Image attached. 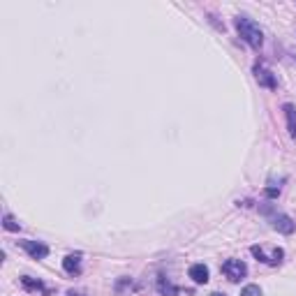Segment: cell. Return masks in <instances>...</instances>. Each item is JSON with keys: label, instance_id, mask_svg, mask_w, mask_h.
<instances>
[{"label": "cell", "instance_id": "277c9868", "mask_svg": "<svg viewBox=\"0 0 296 296\" xmlns=\"http://www.w3.org/2000/svg\"><path fill=\"white\" fill-rule=\"evenodd\" d=\"M273 229L275 231H280V234H294L296 225L292 222L289 215H275L273 218Z\"/></svg>", "mask_w": 296, "mask_h": 296}, {"label": "cell", "instance_id": "7c38bea8", "mask_svg": "<svg viewBox=\"0 0 296 296\" xmlns=\"http://www.w3.org/2000/svg\"><path fill=\"white\" fill-rule=\"evenodd\" d=\"M266 197H271V199L280 197V190H275V188H266Z\"/></svg>", "mask_w": 296, "mask_h": 296}, {"label": "cell", "instance_id": "9c48e42d", "mask_svg": "<svg viewBox=\"0 0 296 296\" xmlns=\"http://www.w3.org/2000/svg\"><path fill=\"white\" fill-rule=\"evenodd\" d=\"M21 282H23V287L26 289H33V292H44V294H49L44 289V285L39 280H33V278H21Z\"/></svg>", "mask_w": 296, "mask_h": 296}, {"label": "cell", "instance_id": "5b68a950", "mask_svg": "<svg viewBox=\"0 0 296 296\" xmlns=\"http://www.w3.org/2000/svg\"><path fill=\"white\" fill-rule=\"evenodd\" d=\"M255 76H257L259 86H266V88H271V91H275V88H278V81H275V76L271 74L268 69L257 67V69H255Z\"/></svg>", "mask_w": 296, "mask_h": 296}, {"label": "cell", "instance_id": "8fae6325", "mask_svg": "<svg viewBox=\"0 0 296 296\" xmlns=\"http://www.w3.org/2000/svg\"><path fill=\"white\" fill-rule=\"evenodd\" d=\"M241 296H262V289H259V285H248L241 289Z\"/></svg>", "mask_w": 296, "mask_h": 296}, {"label": "cell", "instance_id": "30bf717a", "mask_svg": "<svg viewBox=\"0 0 296 296\" xmlns=\"http://www.w3.org/2000/svg\"><path fill=\"white\" fill-rule=\"evenodd\" d=\"M2 227L7 229V231H19V222H16L12 215H5V218H2Z\"/></svg>", "mask_w": 296, "mask_h": 296}, {"label": "cell", "instance_id": "4fadbf2b", "mask_svg": "<svg viewBox=\"0 0 296 296\" xmlns=\"http://www.w3.org/2000/svg\"><path fill=\"white\" fill-rule=\"evenodd\" d=\"M211 296H227V294H220V292H215V294H211Z\"/></svg>", "mask_w": 296, "mask_h": 296}, {"label": "cell", "instance_id": "8992f818", "mask_svg": "<svg viewBox=\"0 0 296 296\" xmlns=\"http://www.w3.org/2000/svg\"><path fill=\"white\" fill-rule=\"evenodd\" d=\"M63 268L69 275H79L81 273V255H67V257L63 259Z\"/></svg>", "mask_w": 296, "mask_h": 296}, {"label": "cell", "instance_id": "ba28073f", "mask_svg": "<svg viewBox=\"0 0 296 296\" xmlns=\"http://www.w3.org/2000/svg\"><path fill=\"white\" fill-rule=\"evenodd\" d=\"M158 292L160 294H164V296H176L178 294V287H174L169 280H164V278H160L158 280Z\"/></svg>", "mask_w": 296, "mask_h": 296}, {"label": "cell", "instance_id": "52a82bcc", "mask_svg": "<svg viewBox=\"0 0 296 296\" xmlns=\"http://www.w3.org/2000/svg\"><path fill=\"white\" fill-rule=\"evenodd\" d=\"M188 275H190L197 285H206V282H208V268H206L204 264H192Z\"/></svg>", "mask_w": 296, "mask_h": 296}, {"label": "cell", "instance_id": "7a4b0ae2", "mask_svg": "<svg viewBox=\"0 0 296 296\" xmlns=\"http://www.w3.org/2000/svg\"><path fill=\"white\" fill-rule=\"evenodd\" d=\"M222 273L227 275L231 282H238L241 278H245V273H248V266H245L241 259H227V262L222 264Z\"/></svg>", "mask_w": 296, "mask_h": 296}, {"label": "cell", "instance_id": "3957f363", "mask_svg": "<svg viewBox=\"0 0 296 296\" xmlns=\"http://www.w3.org/2000/svg\"><path fill=\"white\" fill-rule=\"evenodd\" d=\"M19 245H21L23 250L28 252L33 259H44V257H49V248H46L44 243H39V241H19Z\"/></svg>", "mask_w": 296, "mask_h": 296}, {"label": "cell", "instance_id": "6da1fadb", "mask_svg": "<svg viewBox=\"0 0 296 296\" xmlns=\"http://www.w3.org/2000/svg\"><path fill=\"white\" fill-rule=\"evenodd\" d=\"M236 31H238L241 39L248 42L252 49H262V44H264V33H262V28H259L252 19L238 16V19H236Z\"/></svg>", "mask_w": 296, "mask_h": 296}]
</instances>
